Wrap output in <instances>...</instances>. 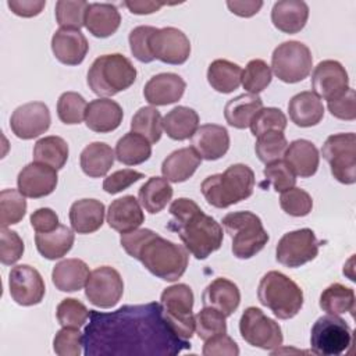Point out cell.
I'll return each mask as SVG.
<instances>
[{
    "label": "cell",
    "instance_id": "3957f363",
    "mask_svg": "<svg viewBox=\"0 0 356 356\" xmlns=\"http://www.w3.org/2000/svg\"><path fill=\"white\" fill-rule=\"evenodd\" d=\"M171 220L167 224L181 238L185 249L197 260L207 259L222 245V227L207 216L199 204L188 197H179L170 206Z\"/></svg>",
    "mask_w": 356,
    "mask_h": 356
},
{
    "label": "cell",
    "instance_id": "d6a6232c",
    "mask_svg": "<svg viewBox=\"0 0 356 356\" xmlns=\"http://www.w3.org/2000/svg\"><path fill=\"white\" fill-rule=\"evenodd\" d=\"M74 241V231L61 224L50 232H36L35 235L36 249L47 260H56L65 256L71 250Z\"/></svg>",
    "mask_w": 356,
    "mask_h": 356
},
{
    "label": "cell",
    "instance_id": "6da1fadb",
    "mask_svg": "<svg viewBox=\"0 0 356 356\" xmlns=\"http://www.w3.org/2000/svg\"><path fill=\"white\" fill-rule=\"evenodd\" d=\"M191 349L163 314L157 302L125 305L114 312L90 310L83 331L86 356H175Z\"/></svg>",
    "mask_w": 356,
    "mask_h": 356
},
{
    "label": "cell",
    "instance_id": "484cf974",
    "mask_svg": "<svg viewBox=\"0 0 356 356\" xmlns=\"http://www.w3.org/2000/svg\"><path fill=\"white\" fill-rule=\"evenodd\" d=\"M309 18V6L302 0H280L271 10L273 25L284 33L300 32Z\"/></svg>",
    "mask_w": 356,
    "mask_h": 356
},
{
    "label": "cell",
    "instance_id": "7402d4cb",
    "mask_svg": "<svg viewBox=\"0 0 356 356\" xmlns=\"http://www.w3.org/2000/svg\"><path fill=\"white\" fill-rule=\"evenodd\" d=\"M89 50L86 36L76 29L60 28L51 38V51L54 57L65 65L81 64Z\"/></svg>",
    "mask_w": 356,
    "mask_h": 356
},
{
    "label": "cell",
    "instance_id": "ba28073f",
    "mask_svg": "<svg viewBox=\"0 0 356 356\" xmlns=\"http://www.w3.org/2000/svg\"><path fill=\"white\" fill-rule=\"evenodd\" d=\"M193 292L186 284H175L161 292L163 314L172 331L182 339L191 341L195 331Z\"/></svg>",
    "mask_w": 356,
    "mask_h": 356
},
{
    "label": "cell",
    "instance_id": "91938a15",
    "mask_svg": "<svg viewBox=\"0 0 356 356\" xmlns=\"http://www.w3.org/2000/svg\"><path fill=\"white\" fill-rule=\"evenodd\" d=\"M202 353L204 356H238L239 348L231 337L221 334L204 341Z\"/></svg>",
    "mask_w": 356,
    "mask_h": 356
},
{
    "label": "cell",
    "instance_id": "7c38bea8",
    "mask_svg": "<svg viewBox=\"0 0 356 356\" xmlns=\"http://www.w3.org/2000/svg\"><path fill=\"white\" fill-rule=\"evenodd\" d=\"M239 332L249 345L264 350L278 349L284 341L280 324L254 306L245 309L242 313Z\"/></svg>",
    "mask_w": 356,
    "mask_h": 356
},
{
    "label": "cell",
    "instance_id": "ac0fdd59",
    "mask_svg": "<svg viewBox=\"0 0 356 356\" xmlns=\"http://www.w3.org/2000/svg\"><path fill=\"white\" fill-rule=\"evenodd\" d=\"M313 92L327 102L337 99L349 88V78L345 67L337 60L320 61L312 74Z\"/></svg>",
    "mask_w": 356,
    "mask_h": 356
},
{
    "label": "cell",
    "instance_id": "680465c9",
    "mask_svg": "<svg viewBox=\"0 0 356 356\" xmlns=\"http://www.w3.org/2000/svg\"><path fill=\"white\" fill-rule=\"evenodd\" d=\"M145 175L139 171L131 170V168H124L113 172L103 181V189L104 192L110 195H115L121 191H125L139 179H142Z\"/></svg>",
    "mask_w": 356,
    "mask_h": 356
},
{
    "label": "cell",
    "instance_id": "be15d7a7",
    "mask_svg": "<svg viewBox=\"0 0 356 356\" xmlns=\"http://www.w3.org/2000/svg\"><path fill=\"white\" fill-rule=\"evenodd\" d=\"M227 7L229 8V11L232 14H235L238 17L249 18L260 11V8L263 7V1H236V0L232 1V0H229V1H227Z\"/></svg>",
    "mask_w": 356,
    "mask_h": 356
},
{
    "label": "cell",
    "instance_id": "277c9868",
    "mask_svg": "<svg viewBox=\"0 0 356 356\" xmlns=\"http://www.w3.org/2000/svg\"><path fill=\"white\" fill-rule=\"evenodd\" d=\"M254 172L246 164H232L224 172L209 175L203 179L200 191L209 204L227 209L252 196Z\"/></svg>",
    "mask_w": 356,
    "mask_h": 356
},
{
    "label": "cell",
    "instance_id": "2e32d148",
    "mask_svg": "<svg viewBox=\"0 0 356 356\" xmlns=\"http://www.w3.org/2000/svg\"><path fill=\"white\" fill-rule=\"evenodd\" d=\"M8 288L13 300L21 306L40 303L46 292L40 273L29 264H18L10 270Z\"/></svg>",
    "mask_w": 356,
    "mask_h": 356
},
{
    "label": "cell",
    "instance_id": "60d3db41",
    "mask_svg": "<svg viewBox=\"0 0 356 356\" xmlns=\"http://www.w3.org/2000/svg\"><path fill=\"white\" fill-rule=\"evenodd\" d=\"M320 307L327 314H343L355 310V291L339 282L328 285L320 295Z\"/></svg>",
    "mask_w": 356,
    "mask_h": 356
},
{
    "label": "cell",
    "instance_id": "5bb4252c",
    "mask_svg": "<svg viewBox=\"0 0 356 356\" xmlns=\"http://www.w3.org/2000/svg\"><path fill=\"white\" fill-rule=\"evenodd\" d=\"M124 293V281L120 273L110 267L102 266L95 268L85 285L88 300L100 309L114 307Z\"/></svg>",
    "mask_w": 356,
    "mask_h": 356
},
{
    "label": "cell",
    "instance_id": "ffe728a7",
    "mask_svg": "<svg viewBox=\"0 0 356 356\" xmlns=\"http://www.w3.org/2000/svg\"><path fill=\"white\" fill-rule=\"evenodd\" d=\"M186 89V82L174 72L153 75L143 88L145 100L153 106H167L178 102Z\"/></svg>",
    "mask_w": 356,
    "mask_h": 356
},
{
    "label": "cell",
    "instance_id": "f546056e",
    "mask_svg": "<svg viewBox=\"0 0 356 356\" xmlns=\"http://www.w3.org/2000/svg\"><path fill=\"white\" fill-rule=\"evenodd\" d=\"M121 24L118 8L110 3H89L85 14V26L95 38H108Z\"/></svg>",
    "mask_w": 356,
    "mask_h": 356
},
{
    "label": "cell",
    "instance_id": "6125c7cd",
    "mask_svg": "<svg viewBox=\"0 0 356 356\" xmlns=\"http://www.w3.org/2000/svg\"><path fill=\"white\" fill-rule=\"evenodd\" d=\"M8 8L18 17L24 18H31L39 15L44 6V0H8L7 1Z\"/></svg>",
    "mask_w": 356,
    "mask_h": 356
},
{
    "label": "cell",
    "instance_id": "4fadbf2b",
    "mask_svg": "<svg viewBox=\"0 0 356 356\" xmlns=\"http://www.w3.org/2000/svg\"><path fill=\"white\" fill-rule=\"evenodd\" d=\"M320 243L310 228H300L281 236L275 248V259L285 267H300L318 254Z\"/></svg>",
    "mask_w": 356,
    "mask_h": 356
},
{
    "label": "cell",
    "instance_id": "d6986e66",
    "mask_svg": "<svg viewBox=\"0 0 356 356\" xmlns=\"http://www.w3.org/2000/svg\"><path fill=\"white\" fill-rule=\"evenodd\" d=\"M57 182V170L38 161L26 164L17 177L18 191L31 199H39L53 193Z\"/></svg>",
    "mask_w": 356,
    "mask_h": 356
},
{
    "label": "cell",
    "instance_id": "836d02e7",
    "mask_svg": "<svg viewBox=\"0 0 356 356\" xmlns=\"http://www.w3.org/2000/svg\"><path fill=\"white\" fill-rule=\"evenodd\" d=\"M115 153L104 142H92L81 152L79 163L83 174L90 178L104 177L114 164Z\"/></svg>",
    "mask_w": 356,
    "mask_h": 356
},
{
    "label": "cell",
    "instance_id": "c3c4849f",
    "mask_svg": "<svg viewBox=\"0 0 356 356\" xmlns=\"http://www.w3.org/2000/svg\"><path fill=\"white\" fill-rule=\"evenodd\" d=\"M195 331L197 337L203 341H207L221 334H227L225 316L213 307L204 306L195 316Z\"/></svg>",
    "mask_w": 356,
    "mask_h": 356
},
{
    "label": "cell",
    "instance_id": "83f0119b",
    "mask_svg": "<svg viewBox=\"0 0 356 356\" xmlns=\"http://www.w3.org/2000/svg\"><path fill=\"white\" fill-rule=\"evenodd\" d=\"M288 113L292 122L300 128L317 125L324 117V104L312 90L295 95L288 103Z\"/></svg>",
    "mask_w": 356,
    "mask_h": 356
},
{
    "label": "cell",
    "instance_id": "30bf717a",
    "mask_svg": "<svg viewBox=\"0 0 356 356\" xmlns=\"http://www.w3.org/2000/svg\"><path fill=\"white\" fill-rule=\"evenodd\" d=\"M321 154L338 182L345 185L356 182V135L353 132L330 135L321 147Z\"/></svg>",
    "mask_w": 356,
    "mask_h": 356
},
{
    "label": "cell",
    "instance_id": "9a60e30c",
    "mask_svg": "<svg viewBox=\"0 0 356 356\" xmlns=\"http://www.w3.org/2000/svg\"><path fill=\"white\" fill-rule=\"evenodd\" d=\"M150 50L154 60L165 64L181 65L191 56V42L178 28H157L150 38Z\"/></svg>",
    "mask_w": 356,
    "mask_h": 356
},
{
    "label": "cell",
    "instance_id": "9c48e42d",
    "mask_svg": "<svg viewBox=\"0 0 356 356\" xmlns=\"http://www.w3.org/2000/svg\"><path fill=\"white\" fill-rule=\"evenodd\" d=\"M313 67L310 49L298 40L278 44L271 56V68L275 76L285 83H296L307 78Z\"/></svg>",
    "mask_w": 356,
    "mask_h": 356
},
{
    "label": "cell",
    "instance_id": "4316f807",
    "mask_svg": "<svg viewBox=\"0 0 356 356\" xmlns=\"http://www.w3.org/2000/svg\"><path fill=\"white\" fill-rule=\"evenodd\" d=\"M284 159L293 174L300 178L314 175L320 163L317 147L307 139H296L291 142L285 150Z\"/></svg>",
    "mask_w": 356,
    "mask_h": 356
},
{
    "label": "cell",
    "instance_id": "db71d44e",
    "mask_svg": "<svg viewBox=\"0 0 356 356\" xmlns=\"http://www.w3.org/2000/svg\"><path fill=\"white\" fill-rule=\"evenodd\" d=\"M263 174L267 186H273L277 192H284L289 188H293L296 184V175L282 160L266 164Z\"/></svg>",
    "mask_w": 356,
    "mask_h": 356
},
{
    "label": "cell",
    "instance_id": "74e56055",
    "mask_svg": "<svg viewBox=\"0 0 356 356\" xmlns=\"http://www.w3.org/2000/svg\"><path fill=\"white\" fill-rule=\"evenodd\" d=\"M172 186L163 177H150L139 189L138 200L150 214L160 213L172 197Z\"/></svg>",
    "mask_w": 356,
    "mask_h": 356
},
{
    "label": "cell",
    "instance_id": "d590c367",
    "mask_svg": "<svg viewBox=\"0 0 356 356\" xmlns=\"http://www.w3.org/2000/svg\"><path fill=\"white\" fill-rule=\"evenodd\" d=\"M199 128L197 113L186 106H177L163 117V129L174 140H185L193 136Z\"/></svg>",
    "mask_w": 356,
    "mask_h": 356
},
{
    "label": "cell",
    "instance_id": "f1b7e54d",
    "mask_svg": "<svg viewBox=\"0 0 356 356\" xmlns=\"http://www.w3.org/2000/svg\"><path fill=\"white\" fill-rule=\"evenodd\" d=\"M70 222L78 234L96 232L104 222V204L97 199H79L70 207Z\"/></svg>",
    "mask_w": 356,
    "mask_h": 356
},
{
    "label": "cell",
    "instance_id": "8fae6325",
    "mask_svg": "<svg viewBox=\"0 0 356 356\" xmlns=\"http://www.w3.org/2000/svg\"><path fill=\"white\" fill-rule=\"evenodd\" d=\"M352 343V330L343 318L337 314H327L316 320L310 332L313 353L337 356L348 350Z\"/></svg>",
    "mask_w": 356,
    "mask_h": 356
},
{
    "label": "cell",
    "instance_id": "8d00e7d4",
    "mask_svg": "<svg viewBox=\"0 0 356 356\" xmlns=\"http://www.w3.org/2000/svg\"><path fill=\"white\" fill-rule=\"evenodd\" d=\"M207 82L216 92L231 93L242 82V68L232 61L217 58L207 68Z\"/></svg>",
    "mask_w": 356,
    "mask_h": 356
},
{
    "label": "cell",
    "instance_id": "bcb514c9",
    "mask_svg": "<svg viewBox=\"0 0 356 356\" xmlns=\"http://www.w3.org/2000/svg\"><path fill=\"white\" fill-rule=\"evenodd\" d=\"M89 3L85 0H58L56 3V21L64 29L79 31L85 25Z\"/></svg>",
    "mask_w": 356,
    "mask_h": 356
},
{
    "label": "cell",
    "instance_id": "5b68a950",
    "mask_svg": "<svg viewBox=\"0 0 356 356\" xmlns=\"http://www.w3.org/2000/svg\"><path fill=\"white\" fill-rule=\"evenodd\" d=\"M136 79V68L129 58L120 53L99 56L88 71L89 89L100 96L110 97L128 89Z\"/></svg>",
    "mask_w": 356,
    "mask_h": 356
},
{
    "label": "cell",
    "instance_id": "cb8c5ba5",
    "mask_svg": "<svg viewBox=\"0 0 356 356\" xmlns=\"http://www.w3.org/2000/svg\"><path fill=\"white\" fill-rule=\"evenodd\" d=\"M145 221L140 203L132 195L118 197L111 202L107 211V224L110 228L124 234L136 229Z\"/></svg>",
    "mask_w": 356,
    "mask_h": 356
},
{
    "label": "cell",
    "instance_id": "8992f818",
    "mask_svg": "<svg viewBox=\"0 0 356 356\" xmlns=\"http://www.w3.org/2000/svg\"><path fill=\"white\" fill-rule=\"evenodd\" d=\"M259 302L280 320L295 317L303 306L302 288L281 271L266 273L257 288Z\"/></svg>",
    "mask_w": 356,
    "mask_h": 356
},
{
    "label": "cell",
    "instance_id": "7bdbcfd3",
    "mask_svg": "<svg viewBox=\"0 0 356 356\" xmlns=\"http://www.w3.org/2000/svg\"><path fill=\"white\" fill-rule=\"evenodd\" d=\"M26 213L25 196L18 189H3L0 192V224L1 228L18 224Z\"/></svg>",
    "mask_w": 356,
    "mask_h": 356
},
{
    "label": "cell",
    "instance_id": "b9f144b4",
    "mask_svg": "<svg viewBox=\"0 0 356 356\" xmlns=\"http://www.w3.org/2000/svg\"><path fill=\"white\" fill-rule=\"evenodd\" d=\"M131 129L150 143L159 142L163 132V118L160 111L152 106L140 107L131 120Z\"/></svg>",
    "mask_w": 356,
    "mask_h": 356
},
{
    "label": "cell",
    "instance_id": "44dd1931",
    "mask_svg": "<svg viewBox=\"0 0 356 356\" xmlns=\"http://www.w3.org/2000/svg\"><path fill=\"white\" fill-rule=\"evenodd\" d=\"M192 147L202 160H218L229 149V134L222 125L203 124L192 136Z\"/></svg>",
    "mask_w": 356,
    "mask_h": 356
},
{
    "label": "cell",
    "instance_id": "ab89813d",
    "mask_svg": "<svg viewBox=\"0 0 356 356\" xmlns=\"http://www.w3.org/2000/svg\"><path fill=\"white\" fill-rule=\"evenodd\" d=\"M68 153L70 150L67 142L56 135L40 138L33 146V160L47 164L56 170H60L65 165Z\"/></svg>",
    "mask_w": 356,
    "mask_h": 356
},
{
    "label": "cell",
    "instance_id": "6f0895ef",
    "mask_svg": "<svg viewBox=\"0 0 356 356\" xmlns=\"http://www.w3.org/2000/svg\"><path fill=\"white\" fill-rule=\"evenodd\" d=\"M328 111L331 115L345 121H353L356 118V93L355 89L348 88L341 96L327 102Z\"/></svg>",
    "mask_w": 356,
    "mask_h": 356
},
{
    "label": "cell",
    "instance_id": "603a6c76",
    "mask_svg": "<svg viewBox=\"0 0 356 356\" xmlns=\"http://www.w3.org/2000/svg\"><path fill=\"white\" fill-rule=\"evenodd\" d=\"M122 117V107L115 100L99 97L88 104L85 122L90 131L97 134H107L121 125Z\"/></svg>",
    "mask_w": 356,
    "mask_h": 356
},
{
    "label": "cell",
    "instance_id": "f907efd6",
    "mask_svg": "<svg viewBox=\"0 0 356 356\" xmlns=\"http://www.w3.org/2000/svg\"><path fill=\"white\" fill-rule=\"evenodd\" d=\"M280 206L292 217H305L313 209V199L305 189L293 186L281 192Z\"/></svg>",
    "mask_w": 356,
    "mask_h": 356
},
{
    "label": "cell",
    "instance_id": "e575fe53",
    "mask_svg": "<svg viewBox=\"0 0 356 356\" xmlns=\"http://www.w3.org/2000/svg\"><path fill=\"white\" fill-rule=\"evenodd\" d=\"M263 108V100L259 95L242 93L227 102L224 117L228 125L236 129H245L250 125L254 114Z\"/></svg>",
    "mask_w": 356,
    "mask_h": 356
},
{
    "label": "cell",
    "instance_id": "9f6ffc18",
    "mask_svg": "<svg viewBox=\"0 0 356 356\" xmlns=\"http://www.w3.org/2000/svg\"><path fill=\"white\" fill-rule=\"evenodd\" d=\"M25 246L22 238L11 229L1 228L0 235V260L4 266H13L24 254Z\"/></svg>",
    "mask_w": 356,
    "mask_h": 356
},
{
    "label": "cell",
    "instance_id": "7a4b0ae2",
    "mask_svg": "<svg viewBox=\"0 0 356 356\" xmlns=\"http://www.w3.org/2000/svg\"><path fill=\"white\" fill-rule=\"evenodd\" d=\"M122 249L157 278L174 282L181 278L189 263V252L149 228H136L121 234Z\"/></svg>",
    "mask_w": 356,
    "mask_h": 356
},
{
    "label": "cell",
    "instance_id": "f35d334b",
    "mask_svg": "<svg viewBox=\"0 0 356 356\" xmlns=\"http://www.w3.org/2000/svg\"><path fill=\"white\" fill-rule=\"evenodd\" d=\"M115 159L125 165H138L152 156V143L135 132H127L115 145Z\"/></svg>",
    "mask_w": 356,
    "mask_h": 356
},
{
    "label": "cell",
    "instance_id": "11a10c76",
    "mask_svg": "<svg viewBox=\"0 0 356 356\" xmlns=\"http://www.w3.org/2000/svg\"><path fill=\"white\" fill-rule=\"evenodd\" d=\"M157 28L150 25H140L129 32L128 40L132 56L140 63H152L154 60L150 50V38Z\"/></svg>",
    "mask_w": 356,
    "mask_h": 356
},
{
    "label": "cell",
    "instance_id": "94428289",
    "mask_svg": "<svg viewBox=\"0 0 356 356\" xmlns=\"http://www.w3.org/2000/svg\"><path fill=\"white\" fill-rule=\"evenodd\" d=\"M31 225L36 232H50L53 229H56L60 224H58V216L56 214L54 210L49 209V207H40L36 209L32 214H31Z\"/></svg>",
    "mask_w": 356,
    "mask_h": 356
},
{
    "label": "cell",
    "instance_id": "e0dca14e",
    "mask_svg": "<svg viewBox=\"0 0 356 356\" xmlns=\"http://www.w3.org/2000/svg\"><path fill=\"white\" fill-rule=\"evenodd\" d=\"M50 122L49 107L43 102H29L13 111L10 128L17 138L28 140L44 134L50 128Z\"/></svg>",
    "mask_w": 356,
    "mask_h": 356
},
{
    "label": "cell",
    "instance_id": "7dc6e473",
    "mask_svg": "<svg viewBox=\"0 0 356 356\" xmlns=\"http://www.w3.org/2000/svg\"><path fill=\"white\" fill-rule=\"evenodd\" d=\"M273 74L270 65L261 60V58H254L250 60L245 70L242 71V86L246 92L259 95L263 92L271 82Z\"/></svg>",
    "mask_w": 356,
    "mask_h": 356
},
{
    "label": "cell",
    "instance_id": "ee69618b",
    "mask_svg": "<svg viewBox=\"0 0 356 356\" xmlns=\"http://www.w3.org/2000/svg\"><path fill=\"white\" fill-rule=\"evenodd\" d=\"M288 147V140L282 132L270 131L257 136L254 152L259 160L264 164L281 160Z\"/></svg>",
    "mask_w": 356,
    "mask_h": 356
},
{
    "label": "cell",
    "instance_id": "52a82bcc",
    "mask_svg": "<svg viewBox=\"0 0 356 356\" xmlns=\"http://www.w3.org/2000/svg\"><path fill=\"white\" fill-rule=\"evenodd\" d=\"M221 222L232 239L231 250L238 259L256 256L270 239L260 217L252 211L228 213Z\"/></svg>",
    "mask_w": 356,
    "mask_h": 356
},
{
    "label": "cell",
    "instance_id": "816d5d0a",
    "mask_svg": "<svg viewBox=\"0 0 356 356\" xmlns=\"http://www.w3.org/2000/svg\"><path fill=\"white\" fill-rule=\"evenodd\" d=\"M90 310L86 306L74 298L63 299L56 310V316L58 323L63 327H82L88 321Z\"/></svg>",
    "mask_w": 356,
    "mask_h": 356
},
{
    "label": "cell",
    "instance_id": "1f68e13d",
    "mask_svg": "<svg viewBox=\"0 0 356 356\" xmlns=\"http://www.w3.org/2000/svg\"><path fill=\"white\" fill-rule=\"evenodd\" d=\"M89 275V267L83 260L65 259L53 267L51 281L61 292H75L86 285Z\"/></svg>",
    "mask_w": 356,
    "mask_h": 356
},
{
    "label": "cell",
    "instance_id": "f6af8a7d",
    "mask_svg": "<svg viewBox=\"0 0 356 356\" xmlns=\"http://www.w3.org/2000/svg\"><path fill=\"white\" fill-rule=\"evenodd\" d=\"M88 103L78 92H64L57 100V115L63 124H81L86 115Z\"/></svg>",
    "mask_w": 356,
    "mask_h": 356
},
{
    "label": "cell",
    "instance_id": "e7e4bbea",
    "mask_svg": "<svg viewBox=\"0 0 356 356\" xmlns=\"http://www.w3.org/2000/svg\"><path fill=\"white\" fill-rule=\"evenodd\" d=\"M124 6L132 13L138 15L143 14H152L159 11L165 3H157V1H124Z\"/></svg>",
    "mask_w": 356,
    "mask_h": 356
},
{
    "label": "cell",
    "instance_id": "681fc988",
    "mask_svg": "<svg viewBox=\"0 0 356 356\" xmlns=\"http://www.w3.org/2000/svg\"><path fill=\"white\" fill-rule=\"evenodd\" d=\"M286 117L285 114L277 107H263L260 108L250 121V131L254 136H260L261 134L270 131L284 132L286 128Z\"/></svg>",
    "mask_w": 356,
    "mask_h": 356
},
{
    "label": "cell",
    "instance_id": "4dcf8cb0",
    "mask_svg": "<svg viewBox=\"0 0 356 356\" xmlns=\"http://www.w3.org/2000/svg\"><path fill=\"white\" fill-rule=\"evenodd\" d=\"M202 163V157L193 147H182L170 153L163 164L161 174L168 182H184L189 179Z\"/></svg>",
    "mask_w": 356,
    "mask_h": 356
},
{
    "label": "cell",
    "instance_id": "f5cc1de1",
    "mask_svg": "<svg viewBox=\"0 0 356 356\" xmlns=\"http://www.w3.org/2000/svg\"><path fill=\"white\" fill-rule=\"evenodd\" d=\"M83 346V332L76 327H63L53 339V349L58 356H79Z\"/></svg>",
    "mask_w": 356,
    "mask_h": 356
},
{
    "label": "cell",
    "instance_id": "d4e9b609",
    "mask_svg": "<svg viewBox=\"0 0 356 356\" xmlns=\"http://www.w3.org/2000/svg\"><path fill=\"white\" fill-rule=\"evenodd\" d=\"M202 302L203 306L213 307L228 317L238 309L241 303V292L236 284L218 277L206 286L202 295Z\"/></svg>",
    "mask_w": 356,
    "mask_h": 356
}]
</instances>
